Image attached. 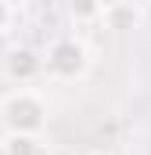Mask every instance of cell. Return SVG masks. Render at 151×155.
I'll list each match as a JSON object with an SVG mask.
<instances>
[{
	"instance_id": "4",
	"label": "cell",
	"mask_w": 151,
	"mask_h": 155,
	"mask_svg": "<svg viewBox=\"0 0 151 155\" xmlns=\"http://www.w3.org/2000/svg\"><path fill=\"white\" fill-rule=\"evenodd\" d=\"M112 33H130V29H140V7L130 4V0H115L104 7V18H101Z\"/></svg>"
},
{
	"instance_id": "8",
	"label": "cell",
	"mask_w": 151,
	"mask_h": 155,
	"mask_svg": "<svg viewBox=\"0 0 151 155\" xmlns=\"http://www.w3.org/2000/svg\"><path fill=\"white\" fill-rule=\"evenodd\" d=\"M4 4H7V7H11V11H22V7H25V4H29V0H4Z\"/></svg>"
},
{
	"instance_id": "6",
	"label": "cell",
	"mask_w": 151,
	"mask_h": 155,
	"mask_svg": "<svg viewBox=\"0 0 151 155\" xmlns=\"http://www.w3.org/2000/svg\"><path fill=\"white\" fill-rule=\"evenodd\" d=\"M69 7V18H72L76 25H94V22H101L104 18V0H69L65 4Z\"/></svg>"
},
{
	"instance_id": "3",
	"label": "cell",
	"mask_w": 151,
	"mask_h": 155,
	"mask_svg": "<svg viewBox=\"0 0 151 155\" xmlns=\"http://www.w3.org/2000/svg\"><path fill=\"white\" fill-rule=\"evenodd\" d=\"M43 69H47V58L40 54L36 47H25V43L7 47L4 58H0V72H4L7 83H14V87H29V83H36V79L43 76Z\"/></svg>"
},
{
	"instance_id": "7",
	"label": "cell",
	"mask_w": 151,
	"mask_h": 155,
	"mask_svg": "<svg viewBox=\"0 0 151 155\" xmlns=\"http://www.w3.org/2000/svg\"><path fill=\"white\" fill-rule=\"evenodd\" d=\"M11 18H14V11L0 0V33H7V25H11Z\"/></svg>"
},
{
	"instance_id": "5",
	"label": "cell",
	"mask_w": 151,
	"mask_h": 155,
	"mask_svg": "<svg viewBox=\"0 0 151 155\" xmlns=\"http://www.w3.org/2000/svg\"><path fill=\"white\" fill-rule=\"evenodd\" d=\"M0 152L4 155H43V144H40V134H14V130H7L4 141H0Z\"/></svg>"
},
{
	"instance_id": "1",
	"label": "cell",
	"mask_w": 151,
	"mask_h": 155,
	"mask_svg": "<svg viewBox=\"0 0 151 155\" xmlns=\"http://www.w3.org/2000/svg\"><path fill=\"white\" fill-rule=\"evenodd\" d=\"M0 119L14 134H43V126L50 119V105H47V97L40 90H33V87H14L0 101Z\"/></svg>"
},
{
	"instance_id": "2",
	"label": "cell",
	"mask_w": 151,
	"mask_h": 155,
	"mask_svg": "<svg viewBox=\"0 0 151 155\" xmlns=\"http://www.w3.org/2000/svg\"><path fill=\"white\" fill-rule=\"evenodd\" d=\"M47 72L54 79H65V83H76V79H83L90 72V51H86V43L76 36H58L50 40V47H47Z\"/></svg>"
},
{
	"instance_id": "9",
	"label": "cell",
	"mask_w": 151,
	"mask_h": 155,
	"mask_svg": "<svg viewBox=\"0 0 151 155\" xmlns=\"http://www.w3.org/2000/svg\"><path fill=\"white\" fill-rule=\"evenodd\" d=\"M83 155H108L104 148H90V152H83Z\"/></svg>"
}]
</instances>
